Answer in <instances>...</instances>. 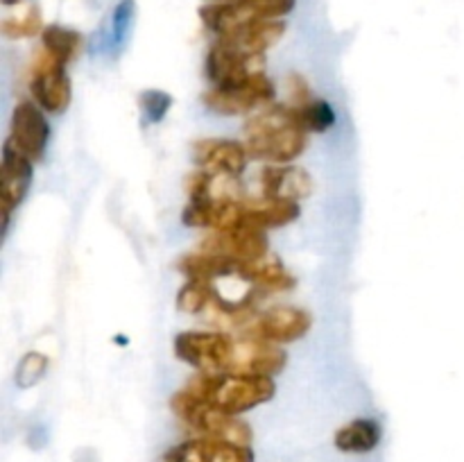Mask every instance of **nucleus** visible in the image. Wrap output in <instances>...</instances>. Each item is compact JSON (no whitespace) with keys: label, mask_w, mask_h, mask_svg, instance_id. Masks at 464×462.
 <instances>
[{"label":"nucleus","mask_w":464,"mask_h":462,"mask_svg":"<svg viewBox=\"0 0 464 462\" xmlns=\"http://www.w3.org/2000/svg\"><path fill=\"white\" fill-rule=\"evenodd\" d=\"M308 134L295 122L288 104H270L245 122V148L249 157L284 166L306 149Z\"/></svg>","instance_id":"1"},{"label":"nucleus","mask_w":464,"mask_h":462,"mask_svg":"<svg viewBox=\"0 0 464 462\" xmlns=\"http://www.w3.org/2000/svg\"><path fill=\"white\" fill-rule=\"evenodd\" d=\"M186 390L208 406L238 417L270 401L276 392V383L272 376L227 374V371L204 374L199 371L188 380Z\"/></svg>","instance_id":"2"},{"label":"nucleus","mask_w":464,"mask_h":462,"mask_svg":"<svg viewBox=\"0 0 464 462\" xmlns=\"http://www.w3.org/2000/svg\"><path fill=\"white\" fill-rule=\"evenodd\" d=\"M170 408L188 428L198 430L202 438L229 439V442L238 444L252 442V428H249L247 421L208 406V403L190 394L186 388L175 392V397L170 399Z\"/></svg>","instance_id":"3"},{"label":"nucleus","mask_w":464,"mask_h":462,"mask_svg":"<svg viewBox=\"0 0 464 462\" xmlns=\"http://www.w3.org/2000/svg\"><path fill=\"white\" fill-rule=\"evenodd\" d=\"M297 0H216L199 9L204 25L218 36L254 21H279L290 14Z\"/></svg>","instance_id":"4"},{"label":"nucleus","mask_w":464,"mask_h":462,"mask_svg":"<svg viewBox=\"0 0 464 462\" xmlns=\"http://www.w3.org/2000/svg\"><path fill=\"white\" fill-rule=\"evenodd\" d=\"M236 338L222 331H184L175 338V353L204 374H222L229 370Z\"/></svg>","instance_id":"5"},{"label":"nucleus","mask_w":464,"mask_h":462,"mask_svg":"<svg viewBox=\"0 0 464 462\" xmlns=\"http://www.w3.org/2000/svg\"><path fill=\"white\" fill-rule=\"evenodd\" d=\"M276 89L266 72L249 77L247 82L236 86H213L204 93V104L211 111L222 116H243L261 107L275 104Z\"/></svg>","instance_id":"6"},{"label":"nucleus","mask_w":464,"mask_h":462,"mask_svg":"<svg viewBox=\"0 0 464 462\" xmlns=\"http://www.w3.org/2000/svg\"><path fill=\"white\" fill-rule=\"evenodd\" d=\"M313 317L311 313L297 306H275L270 311H263L258 315L249 317L240 326V335L245 338L266 340V342L285 344L304 338L311 331Z\"/></svg>","instance_id":"7"},{"label":"nucleus","mask_w":464,"mask_h":462,"mask_svg":"<svg viewBox=\"0 0 464 462\" xmlns=\"http://www.w3.org/2000/svg\"><path fill=\"white\" fill-rule=\"evenodd\" d=\"M30 91L34 102L48 113H63L71 104L72 86L66 72V63L54 59L48 50H41L32 66Z\"/></svg>","instance_id":"8"},{"label":"nucleus","mask_w":464,"mask_h":462,"mask_svg":"<svg viewBox=\"0 0 464 462\" xmlns=\"http://www.w3.org/2000/svg\"><path fill=\"white\" fill-rule=\"evenodd\" d=\"M32 184V159L23 154L12 140L3 145L0 163V211H3V231H7L14 208L25 199Z\"/></svg>","instance_id":"9"},{"label":"nucleus","mask_w":464,"mask_h":462,"mask_svg":"<svg viewBox=\"0 0 464 462\" xmlns=\"http://www.w3.org/2000/svg\"><path fill=\"white\" fill-rule=\"evenodd\" d=\"M199 252L216 254V256L231 258L236 263H249L270 254L266 229L256 226H240L231 231H211V236L202 240Z\"/></svg>","instance_id":"10"},{"label":"nucleus","mask_w":464,"mask_h":462,"mask_svg":"<svg viewBox=\"0 0 464 462\" xmlns=\"http://www.w3.org/2000/svg\"><path fill=\"white\" fill-rule=\"evenodd\" d=\"M266 66L263 54H247L231 45L218 41L207 57V75L213 82V86H236L247 82L249 77L261 75Z\"/></svg>","instance_id":"11"},{"label":"nucleus","mask_w":464,"mask_h":462,"mask_svg":"<svg viewBox=\"0 0 464 462\" xmlns=\"http://www.w3.org/2000/svg\"><path fill=\"white\" fill-rule=\"evenodd\" d=\"M285 361H288V353L279 344L240 335L236 338L234 356H231L227 374L276 376L285 367Z\"/></svg>","instance_id":"12"},{"label":"nucleus","mask_w":464,"mask_h":462,"mask_svg":"<svg viewBox=\"0 0 464 462\" xmlns=\"http://www.w3.org/2000/svg\"><path fill=\"white\" fill-rule=\"evenodd\" d=\"M7 140H12L32 161L44 159L50 140V125L44 116V109L36 102H30V100H21L14 107Z\"/></svg>","instance_id":"13"},{"label":"nucleus","mask_w":464,"mask_h":462,"mask_svg":"<svg viewBox=\"0 0 464 462\" xmlns=\"http://www.w3.org/2000/svg\"><path fill=\"white\" fill-rule=\"evenodd\" d=\"M163 462H254V451L249 444L199 435L172 447L163 456Z\"/></svg>","instance_id":"14"},{"label":"nucleus","mask_w":464,"mask_h":462,"mask_svg":"<svg viewBox=\"0 0 464 462\" xmlns=\"http://www.w3.org/2000/svg\"><path fill=\"white\" fill-rule=\"evenodd\" d=\"M193 159L202 170L213 172V175L240 177L252 157L245 143H238V140L204 139L195 143Z\"/></svg>","instance_id":"15"},{"label":"nucleus","mask_w":464,"mask_h":462,"mask_svg":"<svg viewBox=\"0 0 464 462\" xmlns=\"http://www.w3.org/2000/svg\"><path fill=\"white\" fill-rule=\"evenodd\" d=\"M285 27L288 25H285L284 18H279V21H254L218 36V41L240 50V53L266 54V50L279 43L281 36L285 34Z\"/></svg>","instance_id":"16"},{"label":"nucleus","mask_w":464,"mask_h":462,"mask_svg":"<svg viewBox=\"0 0 464 462\" xmlns=\"http://www.w3.org/2000/svg\"><path fill=\"white\" fill-rule=\"evenodd\" d=\"M313 190L311 175L297 166H270L261 172V195L295 199L308 197Z\"/></svg>","instance_id":"17"},{"label":"nucleus","mask_w":464,"mask_h":462,"mask_svg":"<svg viewBox=\"0 0 464 462\" xmlns=\"http://www.w3.org/2000/svg\"><path fill=\"white\" fill-rule=\"evenodd\" d=\"M249 208V220L258 229H276V226H285L295 222L302 213L299 202L295 199H281V197H261L245 199Z\"/></svg>","instance_id":"18"},{"label":"nucleus","mask_w":464,"mask_h":462,"mask_svg":"<svg viewBox=\"0 0 464 462\" xmlns=\"http://www.w3.org/2000/svg\"><path fill=\"white\" fill-rule=\"evenodd\" d=\"M383 438V428L372 417H358L338 428L334 442L343 453H370L374 451Z\"/></svg>","instance_id":"19"},{"label":"nucleus","mask_w":464,"mask_h":462,"mask_svg":"<svg viewBox=\"0 0 464 462\" xmlns=\"http://www.w3.org/2000/svg\"><path fill=\"white\" fill-rule=\"evenodd\" d=\"M179 272L188 276V281H213L225 276H238V263L231 258L216 256L208 252L188 254L179 261Z\"/></svg>","instance_id":"20"},{"label":"nucleus","mask_w":464,"mask_h":462,"mask_svg":"<svg viewBox=\"0 0 464 462\" xmlns=\"http://www.w3.org/2000/svg\"><path fill=\"white\" fill-rule=\"evenodd\" d=\"M293 111L295 122L302 127L306 134H322L335 125V111L326 100H306L302 104H288Z\"/></svg>","instance_id":"21"},{"label":"nucleus","mask_w":464,"mask_h":462,"mask_svg":"<svg viewBox=\"0 0 464 462\" xmlns=\"http://www.w3.org/2000/svg\"><path fill=\"white\" fill-rule=\"evenodd\" d=\"M41 41H44V50H48L54 59L68 66L80 54L84 39H82L80 32L71 30V27L48 25L41 32Z\"/></svg>","instance_id":"22"},{"label":"nucleus","mask_w":464,"mask_h":462,"mask_svg":"<svg viewBox=\"0 0 464 462\" xmlns=\"http://www.w3.org/2000/svg\"><path fill=\"white\" fill-rule=\"evenodd\" d=\"M45 27L44 21H41L39 7L27 9L25 16L21 18H7L3 21V34L9 36V39H30V36L41 34Z\"/></svg>","instance_id":"23"},{"label":"nucleus","mask_w":464,"mask_h":462,"mask_svg":"<svg viewBox=\"0 0 464 462\" xmlns=\"http://www.w3.org/2000/svg\"><path fill=\"white\" fill-rule=\"evenodd\" d=\"M172 107L170 93L159 89H150L140 95V109H143V120L150 122V125H157L163 118L168 116Z\"/></svg>","instance_id":"24"},{"label":"nucleus","mask_w":464,"mask_h":462,"mask_svg":"<svg viewBox=\"0 0 464 462\" xmlns=\"http://www.w3.org/2000/svg\"><path fill=\"white\" fill-rule=\"evenodd\" d=\"M45 365H48V361H45V356H41V353H30V356H25V361L18 367V383H21L23 388H27V385H32L34 380H39L41 374L45 371Z\"/></svg>","instance_id":"25"},{"label":"nucleus","mask_w":464,"mask_h":462,"mask_svg":"<svg viewBox=\"0 0 464 462\" xmlns=\"http://www.w3.org/2000/svg\"><path fill=\"white\" fill-rule=\"evenodd\" d=\"M18 3H23V0H3V5H7V7H14Z\"/></svg>","instance_id":"26"}]
</instances>
